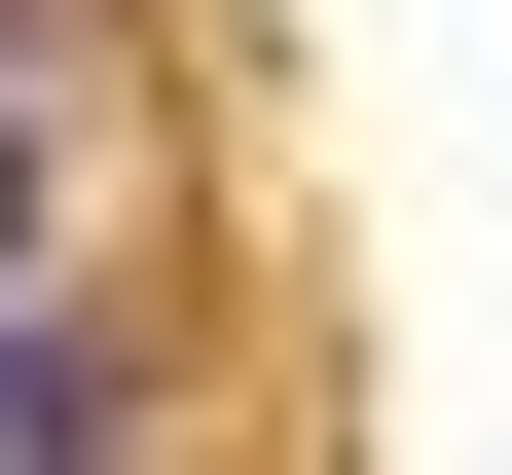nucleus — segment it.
I'll list each match as a JSON object with an SVG mask.
<instances>
[{
    "label": "nucleus",
    "instance_id": "1",
    "mask_svg": "<svg viewBox=\"0 0 512 475\" xmlns=\"http://www.w3.org/2000/svg\"><path fill=\"white\" fill-rule=\"evenodd\" d=\"M0 256H37V0H0Z\"/></svg>",
    "mask_w": 512,
    "mask_h": 475
}]
</instances>
